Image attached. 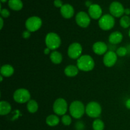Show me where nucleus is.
Masks as SVG:
<instances>
[{
  "label": "nucleus",
  "mask_w": 130,
  "mask_h": 130,
  "mask_svg": "<svg viewBox=\"0 0 130 130\" xmlns=\"http://www.w3.org/2000/svg\"><path fill=\"white\" fill-rule=\"evenodd\" d=\"M88 13L90 17L93 19H100L102 14V8L97 4H92L89 7Z\"/></svg>",
  "instance_id": "nucleus-13"
},
{
  "label": "nucleus",
  "mask_w": 130,
  "mask_h": 130,
  "mask_svg": "<svg viewBox=\"0 0 130 130\" xmlns=\"http://www.w3.org/2000/svg\"><path fill=\"white\" fill-rule=\"evenodd\" d=\"M22 36L23 38H25V39H27V38H29V37L30 36V32L28 30H25V31H24V32L22 33Z\"/></svg>",
  "instance_id": "nucleus-31"
},
{
  "label": "nucleus",
  "mask_w": 130,
  "mask_h": 130,
  "mask_svg": "<svg viewBox=\"0 0 130 130\" xmlns=\"http://www.w3.org/2000/svg\"><path fill=\"white\" fill-rule=\"evenodd\" d=\"M60 13L65 19H70L74 14V10L69 4H65L60 8Z\"/></svg>",
  "instance_id": "nucleus-15"
},
{
  "label": "nucleus",
  "mask_w": 130,
  "mask_h": 130,
  "mask_svg": "<svg viewBox=\"0 0 130 130\" xmlns=\"http://www.w3.org/2000/svg\"><path fill=\"white\" fill-rule=\"evenodd\" d=\"M116 53L118 55V56H119V57H124L128 53V50H127V48H126V47H119V48L117 49Z\"/></svg>",
  "instance_id": "nucleus-26"
},
{
  "label": "nucleus",
  "mask_w": 130,
  "mask_h": 130,
  "mask_svg": "<svg viewBox=\"0 0 130 130\" xmlns=\"http://www.w3.org/2000/svg\"><path fill=\"white\" fill-rule=\"evenodd\" d=\"M86 113L90 118H98L100 116L102 113L101 106L96 102H91L86 105Z\"/></svg>",
  "instance_id": "nucleus-5"
},
{
  "label": "nucleus",
  "mask_w": 130,
  "mask_h": 130,
  "mask_svg": "<svg viewBox=\"0 0 130 130\" xmlns=\"http://www.w3.org/2000/svg\"><path fill=\"white\" fill-rule=\"evenodd\" d=\"M77 67L81 71L88 72L92 71L95 67V62L91 56L88 55H82L77 59Z\"/></svg>",
  "instance_id": "nucleus-1"
},
{
  "label": "nucleus",
  "mask_w": 130,
  "mask_h": 130,
  "mask_svg": "<svg viewBox=\"0 0 130 130\" xmlns=\"http://www.w3.org/2000/svg\"><path fill=\"white\" fill-rule=\"evenodd\" d=\"M42 25V20L37 16L30 17L25 22V27L27 30L30 32L39 30Z\"/></svg>",
  "instance_id": "nucleus-7"
},
{
  "label": "nucleus",
  "mask_w": 130,
  "mask_h": 130,
  "mask_svg": "<svg viewBox=\"0 0 130 130\" xmlns=\"http://www.w3.org/2000/svg\"><path fill=\"white\" fill-rule=\"evenodd\" d=\"M7 1V0H1V1L2 3H5V2H6V1Z\"/></svg>",
  "instance_id": "nucleus-38"
},
{
  "label": "nucleus",
  "mask_w": 130,
  "mask_h": 130,
  "mask_svg": "<svg viewBox=\"0 0 130 130\" xmlns=\"http://www.w3.org/2000/svg\"><path fill=\"white\" fill-rule=\"evenodd\" d=\"M99 25L100 29L104 30H109L114 27L115 25V19L110 14L102 15L99 20Z\"/></svg>",
  "instance_id": "nucleus-4"
},
{
  "label": "nucleus",
  "mask_w": 130,
  "mask_h": 130,
  "mask_svg": "<svg viewBox=\"0 0 130 130\" xmlns=\"http://www.w3.org/2000/svg\"><path fill=\"white\" fill-rule=\"evenodd\" d=\"M45 43L47 48L54 50L59 48L61 44V39L59 36L55 32H49L45 38Z\"/></svg>",
  "instance_id": "nucleus-3"
},
{
  "label": "nucleus",
  "mask_w": 130,
  "mask_h": 130,
  "mask_svg": "<svg viewBox=\"0 0 130 130\" xmlns=\"http://www.w3.org/2000/svg\"><path fill=\"white\" fill-rule=\"evenodd\" d=\"M109 10L110 14L115 17H123V15L124 13V8L123 5L118 1L112 3L109 6Z\"/></svg>",
  "instance_id": "nucleus-11"
},
{
  "label": "nucleus",
  "mask_w": 130,
  "mask_h": 130,
  "mask_svg": "<svg viewBox=\"0 0 130 130\" xmlns=\"http://www.w3.org/2000/svg\"><path fill=\"white\" fill-rule=\"evenodd\" d=\"M118 60V55L114 51H109L104 55L103 62L104 65L107 67L114 66Z\"/></svg>",
  "instance_id": "nucleus-12"
},
{
  "label": "nucleus",
  "mask_w": 130,
  "mask_h": 130,
  "mask_svg": "<svg viewBox=\"0 0 130 130\" xmlns=\"http://www.w3.org/2000/svg\"><path fill=\"white\" fill-rule=\"evenodd\" d=\"M79 69L77 66L74 65H69L64 69V73L68 77H74L77 76L79 72Z\"/></svg>",
  "instance_id": "nucleus-17"
},
{
  "label": "nucleus",
  "mask_w": 130,
  "mask_h": 130,
  "mask_svg": "<svg viewBox=\"0 0 130 130\" xmlns=\"http://www.w3.org/2000/svg\"><path fill=\"white\" fill-rule=\"evenodd\" d=\"M0 72H1V75H2L4 77H10L13 74L14 69L12 66L9 64L3 65L1 67Z\"/></svg>",
  "instance_id": "nucleus-18"
},
{
  "label": "nucleus",
  "mask_w": 130,
  "mask_h": 130,
  "mask_svg": "<svg viewBox=\"0 0 130 130\" xmlns=\"http://www.w3.org/2000/svg\"><path fill=\"white\" fill-rule=\"evenodd\" d=\"M76 22L77 25L83 28H86L90 25L91 19L90 16L85 11H79L76 16Z\"/></svg>",
  "instance_id": "nucleus-10"
},
{
  "label": "nucleus",
  "mask_w": 130,
  "mask_h": 130,
  "mask_svg": "<svg viewBox=\"0 0 130 130\" xmlns=\"http://www.w3.org/2000/svg\"><path fill=\"white\" fill-rule=\"evenodd\" d=\"M13 99L19 104H24L30 100V94L26 89H18L14 92Z\"/></svg>",
  "instance_id": "nucleus-6"
},
{
  "label": "nucleus",
  "mask_w": 130,
  "mask_h": 130,
  "mask_svg": "<svg viewBox=\"0 0 130 130\" xmlns=\"http://www.w3.org/2000/svg\"><path fill=\"white\" fill-rule=\"evenodd\" d=\"M69 111L71 116L75 119H80L86 112V108L81 102L76 100L70 105Z\"/></svg>",
  "instance_id": "nucleus-2"
},
{
  "label": "nucleus",
  "mask_w": 130,
  "mask_h": 130,
  "mask_svg": "<svg viewBox=\"0 0 130 130\" xmlns=\"http://www.w3.org/2000/svg\"><path fill=\"white\" fill-rule=\"evenodd\" d=\"M54 112L57 115L63 116L66 114L67 110V103L63 99L60 98L55 101L53 105Z\"/></svg>",
  "instance_id": "nucleus-8"
},
{
  "label": "nucleus",
  "mask_w": 130,
  "mask_h": 130,
  "mask_svg": "<svg viewBox=\"0 0 130 130\" xmlns=\"http://www.w3.org/2000/svg\"><path fill=\"white\" fill-rule=\"evenodd\" d=\"M54 5L56 7L61 8L63 6V3L61 0H55L54 1Z\"/></svg>",
  "instance_id": "nucleus-29"
},
{
  "label": "nucleus",
  "mask_w": 130,
  "mask_h": 130,
  "mask_svg": "<svg viewBox=\"0 0 130 130\" xmlns=\"http://www.w3.org/2000/svg\"><path fill=\"white\" fill-rule=\"evenodd\" d=\"M125 105H126V107L127 109H129V110H130V99H128V100H126V102Z\"/></svg>",
  "instance_id": "nucleus-32"
},
{
  "label": "nucleus",
  "mask_w": 130,
  "mask_h": 130,
  "mask_svg": "<svg viewBox=\"0 0 130 130\" xmlns=\"http://www.w3.org/2000/svg\"><path fill=\"white\" fill-rule=\"evenodd\" d=\"M123 36L121 32L115 31L112 32L109 37V41L112 44H118L122 41Z\"/></svg>",
  "instance_id": "nucleus-16"
},
{
  "label": "nucleus",
  "mask_w": 130,
  "mask_h": 130,
  "mask_svg": "<svg viewBox=\"0 0 130 130\" xmlns=\"http://www.w3.org/2000/svg\"><path fill=\"white\" fill-rule=\"evenodd\" d=\"M124 13L128 16V15H129L130 14V9L129 8L124 9Z\"/></svg>",
  "instance_id": "nucleus-34"
},
{
  "label": "nucleus",
  "mask_w": 130,
  "mask_h": 130,
  "mask_svg": "<svg viewBox=\"0 0 130 130\" xmlns=\"http://www.w3.org/2000/svg\"><path fill=\"white\" fill-rule=\"evenodd\" d=\"M92 48L94 53L99 55L105 54L107 52V45L104 42H96L93 44Z\"/></svg>",
  "instance_id": "nucleus-14"
},
{
  "label": "nucleus",
  "mask_w": 130,
  "mask_h": 130,
  "mask_svg": "<svg viewBox=\"0 0 130 130\" xmlns=\"http://www.w3.org/2000/svg\"><path fill=\"white\" fill-rule=\"evenodd\" d=\"M51 61L55 64H59L62 61V55L60 52L57 51H53L50 55Z\"/></svg>",
  "instance_id": "nucleus-21"
},
{
  "label": "nucleus",
  "mask_w": 130,
  "mask_h": 130,
  "mask_svg": "<svg viewBox=\"0 0 130 130\" xmlns=\"http://www.w3.org/2000/svg\"><path fill=\"white\" fill-rule=\"evenodd\" d=\"M0 78H1V82H2L3 81V76L2 75H1V76H0Z\"/></svg>",
  "instance_id": "nucleus-37"
},
{
  "label": "nucleus",
  "mask_w": 130,
  "mask_h": 130,
  "mask_svg": "<svg viewBox=\"0 0 130 130\" xmlns=\"http://www.w3.org/2000/svg\"><path fill=\"white\" fill-rule=\"evenodd\" d=\"M83 48L81 44L78 43H74L70 44L67 50L68 56L72 59H78L81 55Z\"/></svg>",
  "instance_id": "nucleus-9"
},
{
  "label": "nucleus",
  "mask_w": 130,
  "mask_h": 130,
  "mask_svg": "<svg viewBox=\"0 0 130 130\" xmlns=\"http://www.w3.org/2000/svg\"><path fill=\"white\" fill-rule=\"evenodd\" d=\"M59 122V118L56 115H50L46 119V123L50 126H55Z\"/></svg>",
  "instance_id": "nucleus-22"
},
{
  "label": "nucleus",
  "mask_w": 130,
  "mask_h": 130,
  "mask_svg": "<svg viewBox=\"0 0 130 130\" xmlns=\"http://www.w3.org/2000/svg\"><path fill=\"white\" fill-rule=\"evenodd\" d=\"M91 5H92V4H91V3L90 2V1H86V6H88V7H90V6H91Z\"/></svg>",
  "instance_id": "nucleus-36"
},
{
  "label": "nucleus",
  "mask_w": 130,
  "mask_h": 130,
  "mask_svg": "<svg viewBox=\"0 0 130 130\" xmlns=\"http://www.w3.org/2000/svg\"><path fill=\"white\" fill-rule=\"evenodd\" d=\"M104 123L101 119H96L93 123V128L94 130H104Z\"/></svg>",
  "instance_id": "nucleus-25"
},
{
  "label": "nucleus",
  "mask_w": 130,
  "mask_h": 130,
  "mask_svg": "<svg viewBox=\"0 0 130 130\" xmlns=\"http://www.w3.org/2000/svg\"><path fill=\"white\" fill-rule=\"evenodd\" d=\"M8 6L11 10L19 11L23 7V3L21 0H9Z\"/></svg>",
  "instance_id": "nucleus-20"
},
{
  "label": "nucleus",
  "mask_w": 130,
  "mask_h": 130,
  "mask_svg": "<svg viewBox=\"0 0 130 130\" xmlns=\"http://www.w3.org/2000/svg\"><path fill=\"white\" fill-rule=\"evenodd\" d=\"M0 22H1V27H0V29H2L3 27V18H0Z\"/></svg>",
  "instance_id": "nucleus-35"
},
{
  "label": "nucleus",
  "mask_w": 130,
  "mask_h": 130,
  "mask_svg": "<svg viewBox=\"0 0 130 130\" xmlns=\"http://www.w3.org/2000/svg\"><path fill=\"white\" fill-rule=\"evenodd\" d=\"M120 25L124 29H127L130 26V17L128 15L121 17L120 19Z\"/></svg>",
  "instance_id": "nucleus-24"
},
{
  "label": "nucleus",
  "mask_w": 130,
  "mask_h": 130,
  "mask_svg": "<svg viewBox=\"0 0 130 130\" xmlns=\"http://www.w3.org/2000/svg\"><path fill=\"white\" fill-rule=\"evenodd\" d=\"M0 13H1V17H4V18L8 17L10 15V11H8V10H7V9H5H5L1 8Z\"/></svg>",
  "instance_id": "nucleus-28"
},
{
  "label": "nucleus",
  "mask_w": 130,
  "mask_h": 130,
  "mask_svg": "<svg viewBox=\"0 0 130 130\" xmlns=\"http://www.w3.org/2000/svg\"><path fill=\"white\" fill-rule=\"evenodd\" d=\"M27 109L30 113L36 112L38 109V104L34 100H30L27 104Z\"/></svg>",
  "instance_id": "nucleus-23"
},
{
  "label": "nucleus",
  "mask_w": 130,
  "mask_h": 130,
  "mask_svg": "<svg viewBox=\"0 0 130 130\" xmlns=\"http://www.w3.org/2000/svg\"><path fill=\"white\" fill-rule=\"evenodd\" d=\"M50 50H51L49 49L48 48H45V49H44V53L45 55H48L50 53Z\"/></svg>",
  "instance_id": "nucleus-33"
},
{
  "label": "nucleus",
  "mask_w": 130,
  "mask_h": 130,
  "mask_svg": "<svg viewBox=\"0 0 130 130\" xmlns=\"http://www.w3.org/2000/svg\"><path fill=\"white\" fill-rule=\"evenodd\" d=\"M11 110V106L10 103L6 101H1L0 102V114L5 116L9 114Z\"/></svg>",
  "instance_id": "nucleus-19"
},
{
  "label": "nucleus",
  "mask_w": 130,
  "mask_h": 130,
  "mask_svg": "<svg viewBox=\"0 0 130 130\" xmlns=\"http://www.w3.org/2000/svg\"><path fill=\"white\" fill-rule=\"evenodd\" d=\"M128 35H129V37L130 38V29L129 30V32H128Z\"/></svg>",
  "instance_id": "nucleus-39"
},
{
  "label": "nucleus",
  "mask_w": 130,
  "mask_h": 130,
  "mask_svg": "<svg viewBox=\"0 0 130 130\" xmlns=\"http://www.w3.org/2000/svg\"><path fill=\"white\" fill-rule=\"evenodd\" d=\"M62 122L64 125L66 126H69L71 124L72 122V119H71V116L69 115H63L62 118Z\"/></svg>",
  "instance_id": "nucleus-27"
},
{
  "label": "nucleus",
  "mask_w": 130,
  "mask_h": 130,
  "mask_svg": "<svg viewBox=\"0 0 130 130\" xmlns=\"http://www.w3.org/2000/svg\"><path fill=\"white\" fill-rule=\"evenodd\" d=\"M76 128L77 130H82L84 128L83 123L81 122H77L76 124Z\"/></svg>",
  "instance_id": "nucleus-30"
}]
</instances>
